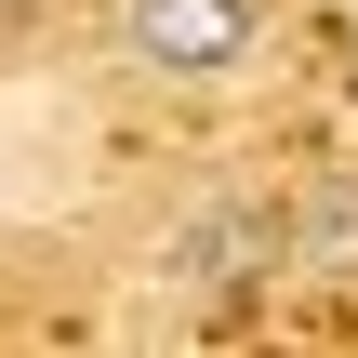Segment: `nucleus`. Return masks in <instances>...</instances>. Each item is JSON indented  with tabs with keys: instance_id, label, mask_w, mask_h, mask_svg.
Returning a JSON list of instances; mask_svg holds the SVG:
<instances>
[{
	"instance_id": "2",
	"label": "nucleus",
	"mask_w": 358,
	"mask_h": 358,
	"mask_svg": "<svg viewBox=\"0 0 358 358\" xmlns=\"http://www.w3.org/2000/svg\"><path fill=\"white\" fill-rule=\"evenodd\" d=\"M120 40L133 66H173V80H213L266 40V0H120Z\"/></svg>"
},
{
	"instance_id": "3",
	"label": "nucleus",
	"mask_w": 358,
	"mask_h": 358,
	"mask_svg": "<svg viewBox=\"0 0 358 358\" xmlns=\"http://www.w3.org/2000/svg\"><path fill=\"white\" fill-rule=\"evenodd\" d=\"M279 266H306V279H358V173H319L306 213H279Z\"/></svg>"
},
{
	"instance_id": "1",
	"label": "nucleus",
	"mask_w": 358,
	"mask_h": 358,
	"mask_svg": "<svg viewBox=\"0 0 358 358\" xmlns=\"http://www.w3.org/2000/svg\"><path fill=\"white\" fill-rule=\"evenodd\" d=\"M279 279V213L266 199H213V213H186V239H173V306H239V292H266Z\"/></svg>"
}]
</instances>
